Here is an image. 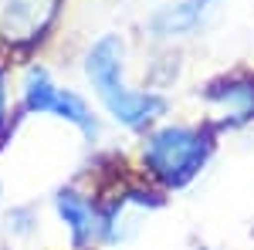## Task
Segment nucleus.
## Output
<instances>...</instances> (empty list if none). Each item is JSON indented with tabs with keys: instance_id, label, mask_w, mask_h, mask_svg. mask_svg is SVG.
<instances>
[{
	"instance_id": "nucleus-1",
	"label": "nucleus",
	"mask_w": 254,
	"mask_h": 250,
	"mask_svg": "<svg viewBox=\"0 0 254 250\" xmlns=\"http://www.w3.org/2000/svg\"><path fill=\"white\" fill-rule=\"evenodd\" d=\"M85 78L105 115L129 132H149L170 112V98L156 88H132L126 81V38L109 31L85 51Z\"/></svg>"
},
{
	"instance_id": "nucleus-2",
	"label": "nucleus",
	"mask_w": 254,
	"mask_h": 250,
	"mask_svg": "<svg viewBox=\"0 0 254 250\" xmlns=\"http://www.w3.org/2000/svg\"><path fill=\"white\" fill-rule=\"evenodd\" d=\"M217 125L203 122H159L139 142V169L163 193L190 186L217 149Z\"/></svg>"
},
{
	"instance_id": "nucleus-3",
	"label": "nucleus",
	"mask_w": 254,
	"mask_h": 250,
	"mask_svg": "<svg viewBox=\"0 0 254 250\" xmlns=\"http://www.w3.org/2000/svg\"><path fill=\"white\" fill-rule=\"evenodd\" d=\"M20 112L24 115H51L58 122H68L88 142L98 135V115L92 112V105L78 92L61 88L44 64H27L24 81H20Z\"/></svg>"
},
{
	"instance_id": "nucleus-4",
	"label": "nucleus",
	"mask_w": 254,
	"mask_h": 250,
	"mask_svg": "<svg viewBox=\"0 0 254 250\" xmlns=\"http://www.w3.org/2000/svg\"><path fill=\"white\" fill-rule=\"evenodd\" d=\"M200 98L217 112L210 118L217 132L244 129L254 122V71H227L220 78H210L200 88Z\"/></svg>"
},
{
	"instance_id": "nucleus-5",
	"label": "nucleus",
	"mask_w": 254,
	"mask_h": 250,
	"mask_svg": "<svg viewBox=\"0 0 254 250\" xmlns=\"http://www.w3.org/2000/svg\"><path fill=\"white\" fill-rule=\"evenodd\" d=\"M61 14V0H3L0 41L10 51H31Z\"/></svg>"
},
{
	"instance_id": "nucleus-6",
	"label": "nucleus",
	"mask_w": 254,
	"mask_h": 250,
	"mask_svg": "<svg viewBox=\"0 0 254 250\" xmlns=\"http://www.w3.org/2000/svg\"><path fill=\"white\" fill-rule=\"evenodd\" d=\"M217 14H220V0H176V3L159 7L146 20V31H149V38L173 44V41L203 34L217 20Z\"/></svg>"
},
{
	"instance_id": "nucleus-7",
	"label": "nucleus",
	"mask_w": 254,
	"mask_h": 250,
	"mask_svg": "<svg viewBox=\"0 0 254 250\" xmlns=\"http://www.w3.org/2000/svg\"><path fill=\"white\" fill-rule=\"evenodd\" d=\"M55 213L68 230L71 250H88L102 244V203L92 200L88 193L64 186L55 193Z\"/></svg>"
},
{
	"instance_id": "nucleus-8",
	"label": "nucleus",
	"mask_w": 254,
	"mask_h": 250,
	"mask_svg": "<svg viewBox=\"0 0 254 250\" xmlns=\"http://www.w3.org/2000/svg\"><path fill=\"white\" fill-rule=\"evenodd\" d=\"M10 132H14V122L7 112V61L0 58V146L10 139Z\"/></svg>"
},
{
	"instance_id": "nucleus-9",
	"label": "nucleus",
	"mask_w": 254,
	"mask_h": 250,
	"mask_svg": "<svg viewBox=\"0 0 254 250\" xmlns=\"http://www.w3.org/2000/svg\"><path fill=\"white\" fill-rule=\"evenodd\" d=\"M196 250H214V247H196Z\"/></svg>"
}]
</instances>
